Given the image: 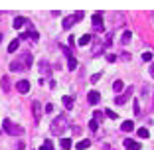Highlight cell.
<instances>
[{
  "label": "cell",
  "mask_w": 154,
  "mask_h": 150,
  "mask_svg": "<svg viewBox=\"0 0 154 150\" xmlns=\"http://www.w3.org/2000/svg\"><path fill=\"white\" fill-rule=\"evenodd\" d=\"M0 41H2V32H0Z\"/></svg>",
  "instance_id": "cell-37"
},
{
  "label": "cell",
  "mask_w": 154,
  "mask_h": 150,
  "mask_svg": "<svg viewBox=\"0 0 154 150\" xmlns=\"http://www.w3.org/2000/svg\"><path fill=\"white\" fill-rule=\"evenodd\" d=\"M121 130L122 132H132L134 130V123H132V121H125V123L121 124Z\"/></svg>",
  "instance_id": "cell-12"
},
{
  "label": "cell",
  "mask_w": 154,
  "mask_h": 150,
  "mask_svg": "<svg viewBox=\"0 0 154 150\" xmlns=\"http://www.w3.org/2000/svg\"><path fill=\"white\" fill-rule=\"evenodd\" d=\"M93 121L101 123V121H103V113H101V111H95V115H93Z\"/></svg>",
  "instance_id": "cell-27"
},
{
  "label": "cell",
  "mask_w": 154,
  "mask_h": 150,
  "mask_svg": "<svg viewBox=\"0 0 154 150\" xmlns=\"http://www.w3.org/2000/svg\"><path fill=\"white\" fill-rule=\"evenodd\" d=\"M0 87H2V91H4V93L10 91V77H8V75H2V79H0Z\"/></svg>",
  "instance_id": "cell-10"
},
{
  "label": "cell",
  "mask_w": 154,
  "mask_h": 150,
  "mask_svg": "<svg viewBox=\"0 0 154 150\" xmlns=\"http://www.w3.org/2000/svg\"><path fill=\"white\" fill-rule=\"evenodd\" d=\"M107 61H117V55L115 54H107Z\"/></svg>",
  "instance_id": "cell-33"
},
{
  "label": "cell",
  "mask_w": 154,
  "mask_h": 150,
  "mask_svg": "<svg viewBox=\"0 0 154 150\" xmlns=\"http://www.w3.org/2000/svg\"><path fill=\"white\" fill-rule=\"evenodd\" d=\"M16 89H18V93H28V91H30V81H26V79H22V81H18V85H16Z\"/></svg>",
  "instance_id": "cell-8"
},
{
  "label": "cell",
  "mask_w": 154,
  "mask_h": 150,
  "mask_svg": "<svg viewBox=\"0 0 154 150\" xmlns=\"http://www.w3.org/2000/svg\"><path fill=\"white\" fill-rule=\"evenodd\" d=\"M59 144H61V148H63V150H69V148H71V140H69V138H61V142H59Z\"/></svg>",
  "instance_id": "cell-24"
},
{
  "label": "cell",
  "mask_w": 154,
  "mask_h": 150,
  "mask_svg": "<svg viewBox=\"0 0 154 150\" xmlns=\"http://www.w3.org/2000/svg\"><path fill=\"white\" fill-rule=\"evenodd\" d=\"M69 127V118H67V115H57V117L51 121V124H50V132L54 134V136H59V134H63V130Z\"/></svg>",
  "instance_id": "cell-1"
},
{
  "label": "cell",
  "mask_w": 154,
  "mask_h": 150,
  "mask_svg": "<svg viewBox=\"0 0 154 150\" xmlns=\"http://www.w3.org/2000/svg\"><path fill=\"white\" fill-rule=\"evenodd\" d=\"M10 71H24V67L20 65V61H18V59L10 61Z\"/></svg>",
  "instance_id": "cell-14"
},
{
  "label": "cell",
  "mask_w": 154,
  "mask_h": 150,
  "mask_svg": "<svg viewBox=\"0 0 154 150\" xmlns=\"http://www.w3.org/2000/svg\"><path fill=\"white\" fill-rule=\"evenodd\" d=\"M99 79H101V75H99V73H97V75H93V77H91V83H97V81H99Z\"/></svg>",
  "instance_id": "cell-34"
},
{
  "label": "cell",
  "mask_w": 154,
  "mask_h": 150,
  "mask_svg": "<svg viewBox=\"0 0 154 150\" xmlns=\"http://www.w3.org/2000/svg\"><path fill=\"white\" fill-rule=\"evenodd\" d=\"M14 28H16V30H20V28L24 26V24H28V20L26 18H22V16H18V18H14Z\"/></svg>",
  "instance_id": "cell-13"
},
{
  "label": "cell",
  "mask_w": 154,
  "mask_h": 150,
  "mask_svg": "<svg viewBox=\"0 0 154 150\" xmlns=\"http://www.w3.org/2000/svg\"><path fill=\"white\" fill-rule=\"evenodd\" d=\"M61 103H63L65 109H71V107H73V97H63V99H61Z\"/></svg>",
  "instance_id": "cell-21"
},
{
  "label": "cell",
  "mask_w": 154,
  "mask_h": 150,
  "mask_svg": "<svg viewBox=\"0 0 154 150\" xmlns=\"http://www.w3.org/2000/svg\"><path fill=\"white\" fill-rule=\"evenodd\" d=\"M18 61H20V65H22L24 69H30V67H32L34 57H32V54H28V51H26V54H22V55L18 57Z\"/></svg>",
  "instance_id": "cell-4"
},
{
  "label": "cell",
  "mask_w": 154,
  "mask_h": 150,
  "mask_svg": "<svg viewBox=\"0 0 154 150\" xmlns=\"http://www.w3.org/2000/svg\"><path fill=\"white\" fill-rule=\"evenodd\" d=\"M136 134H138V138H148L150 136V132L146 130V128H138V130H136Z\"/></svg>",
  "instance_id": "cell-23"
},
{
  "label": "cell",
  "mask_w": 154,
  "mask_h": 150,
  "mask_svg": "<svg viewBox=\"0 0 154 150\" xmlns=\"http://www.w3.org/2000/svg\"><path fill=\"white\" fill-rule=\"evenodd\" d=\"M18 46H20V40L16 38V40H12V41H10V46H8V51H10V54H14V51L18 50Z\"/></svg>",
  "instance_id": "cell-17"
},
{
  "label": "cell",
  "mask_w": 154,
  "mask_h": 150,
  "mask_svg": "<svg viewBox=\"0 0 154 150\" xmlns=\"http://www.w3.org/2000/svg\"><path fill=\"white\" fill-rule=\"evenodd\" d=\"M121 57L122 59H131V54H127V51H125V54H121Z\"/></svg>",
  "instance_id": "cell-35"
},
{
  "label": "cell",
  "mask_w": 154,
  "mask_h": 150,
  "mask_svg": "<svg viewBox=\"0 0 154 150\" xmlns=\"http://www.w3.org/2000/svg\"><path fill=\"white\" fill-rule=\"evenodd\" d=\"M54 109H55V107H54V105H51V103H48V105H45V113H48V115H50V113H54Z\"/></svg>",
  "instance_id": "cell-31"
},
{
  "label": "cell",
  "mask_w": 154,
  "mask_h": 150,
  "mask_svg": "<svg viewBox=\"0 0 154 150\" xmlns=\"http://www.w3.org/2000/svg\"><path fill=\"white\" fill-rule=\"evenodd\" d=\"M91 41V34H85V36H81V40H79V46H87Z\"/></svg>",
  "instance_id": "cell-25"
},
{
  "label": "cell",
  "mask_w": 154,
  "mask_h": 150,
  "mask_svg": "<svg viewBox=\"0 0 154 150\" xmlns=\"http://www.w3.org/2000/svg\"><path fill=\"white\" fill-rule=\"evenodd\" d=\"M40 150H54V144H51V140H45L44 146H42Z\"/></svg>",
  "instance_id": "cell-26"
},
{
  "label": "cell",
  "mask_w": 154,
  "mask_h": 150,
  "mask_svg": "<svg viewBox=\"0 0 154 150\" xmlns=\"http://www.w3.org/2000/svg\"><path fill=\"white\" fill-rule=\"evenodd\" d=\"M131 38H132L131 30H125V34H122V38H121V44H122V46H127L128 41H131Z\"/></svg>",
  "instance_id": "cell-15"
},
{
  "label": "cell",
  "mask_w": 154,
  "mask_h": 150,
  "mask_svg": "<svg viewBox=\"0 0 154 150\" xmlns=\"http://www.w3.org/2000/svg\"><path fill=\"white\" fill-rule=\"evenodd\" d=\"M105 115H107L109 118H113V121L117 118V113H115V111H111V109H107V111H105Z\"/></svg>",
  "instance_id": "cell-29"
},
{
  "label": "cell",
  "mask_w": 154,
  "mask_h": 150,
  "mask_svg": "<svg viewBox=\"0 0 154 150\" xmlns=\"http://www.w3.org/2000/svg\"><path fill=\"white\" fill-rule=\"evenodd\" d=\"M67 67L71 69V71H73V69L77 67V59L73 57V55H67Z\"/></svg>",
  "instance_id": "cell-18"
},
{
  "label": "cell",
  "mask_w": 154,
  "mask_h": 150,
  "mask_svg": "<svg viewBox=\"0 0 154 150\" xmlns=\"http://www.w3.org/2000/svg\"><path fill=\"white\" fill-rule=\"evenodd\" d=\"M148 73H150V77H154V63L150 65V69H148Z\"/></svg>",
  "instance_id": "cell-36"
},
{
  "label": "cell",
  "mask_w": 154,
  "mask_h": 150,
  "mask_svg": "<svg viewBox=\"0 0 154 150\" xmlns=\"http://www.w3.org/2000/svg\"><path fill=\"white\" fill-rule=\"evenodd\" d=\"M89 146H91V140H79L75 144V148L77 150H85V148H89Z\"/></svg>",
  "instance_id": "cell-16"
},
{
  "label": "cell",
  "mask_w": 154,
  "mask_h": 150,
  "mask_svg": "<svg viewBox=\"0 0 154 150\" xmlns=\"http://www.w3.org/2000/svg\"><path fill=\"white\" fill-rule=\"evenodd\" d=\"M125 148H127V150H140V144H138L136 140L127 138V140H125Z\"/></svg>",
  "instance_id": "cell-9"
},
{
  "label": "cell",
  "mask_w": 154,
  "mask_h": 150,
  "mask_svg": "<svg viewBox=\"0 0 154 150\" xmlns=\"http://www.w3.org/2000/svg\"><path fill=\"white\" fill-rule=\"evenodd\" d=\"M132 111H134V115H140V105H138V101L132 103Z\"/></svg>",
  "instance_id": "cell-28"
},
{
  "label": "cell",
  "mask_w": 154,
  "mask_h": 150,
  "mask_svg": "<svg viewBox=\"0 0 154 150\" xmlns=\"http://www.w3.org/2000/svg\"><path fill=\"white\" fill-rule=\"evenodd\" d=\"M32 113H34L36 123H40V117H42V105H40V101H34V103H32Z\"/></svg>",
  "instance_id": "cell-6"
},
{
  "label": "cell",
  "mask_w": 154,
  "mask_h": 150,
  "mask_svg": "<svg viewBox=\"0 0 154 150\" xmlns=\"http://www.w3.org/2000/svg\"><path fill=\"white\" fill-rule=\"evenodd\" d=\"M97 127H99V123H97V121H91V123H89V128H91V130H97Z\"/></svg>",
  "instance_id": "cell-32"
},
{
  "label": "cell",
  "mask_w": 154,
  "mask_h": 150,
  "mask_svg": "<svg viewBox=\"0 0 154 150\" xmlns=\"http://www.w3.org/2000/svg\"><path fill=\"white\" fill-rule=\"evenodd\" d=\"M152 59V51H146V54H142V61H150Z\"/></svg>",
  "instance_id": "cell-30"
},
{
  "label": "cell",
  "mask_w": 154,
  "mask_h": 150,
  "mask_svg": "<svg viewBox=\"0 0 154 150\" xmlns=\"http://www.w3.org/2000/svg\"><path fill=\"white\" fill-rule=\"evenodd\" d=\"M122 89H125V85H122V81L121 79H117V81L113 83V91H117V93H121Z\"/></svg>",
  "instance_id": "cell-22"
},
{
  "label": "cell",
  "mask_w": 154,
  "mask_h": 150,
  "mask_svg": "<svg viewBox=\"0 0 154 150\" xmlns=\"http://www.w3.org/2000/svg\"><path fill=\"white\" fill-rule=\"evenodd\" d=\"M93 24L97 26L99 32H103V30H105V28H103V12H95V14H93Z\"/></svg>",
  "instance_id": "cell-5"
},
{
  "label": "cell",
  "mask_w": 154,
  "mask_h": 150,
  "mask_svg": "<svg viewBox=\"0 0 154 150\" xmlns=\"http://www.w3.org/2000/svg\"><path fill=\"white\" fill-rule=\"evenodd\" d=\"M99 101H101V95L97 91H89V93H87V103H89V105H97Z\"/></svg>",
  "instance_id": "cell-7"
},
{
  "label": "cell",
  "mask_w": 154,
  "mask_h": 150,
  "mask_svg": "<svg viewBox=\"0 0 154 150\" xmlns=\"http://www.w3.org/2000/svg\"><path fill=\"white\" fill-rule=\"evenodd\" d=\"M40 69H42V73H44L45 77H48V75H51V69L48 67V63H45V61H42V63H40Z\"/></svg>",
  "instance_id": "cell-20"
},
{
  "label": "cell",
  "mask_w": 154,
  "mask_h": 150,
  "mask_svg": "<svg viewBox=\"0 0 154 150\" xmlns=\"http://www.w3.org/2000/svg\"><path fill=\"white\" fill-rule=\"evenodd\" d=\"M113 38H115V32H109L107 36H105V44H103V46H105V47H109L111 44H113Z\"/></svg>",
  "instance_id": "cell-19"
},
{
  "label": "cell",
  "mask_w": 154,
  "mask_h": 150,
  "mask_svg": "<svg viewBox=\"0 0 154 150\" xmlns=\"http://www.w3.org/2000/svg\"><path fill=\"white\" fill-rule=\"evenodd\" d=\"M81 20H83V12H75V14H71V16H67V18L63 20V28L69 30L71 26H75V24L81 22Z\"/></svg>",
  "instance_id": "cell-3"
},
{
  "label": "cell",
  "mask_w": 154,
  "mask_h": 150,
  "mask_svg": "<svg viewBox=\"0 0 154 150\" xmlns=\"http://www.w3.org/2000/svg\"><path fill=\"white\" fill-rule=\"evenodd\" d=\"M131 91H132V87H128V91L125 93V95H119L117 99H115V103H117V105H125V103H127V99L131 97Z\"/></svg>",
  "instance_id": "cell-11"
},
{
  "label": "cell",
  "mask_w": 154,
  "mask_h": 150,
  "mask_svg": "<svg viewBox=\"0 0 154 150\" xmlns=\"http://www.w3.org/2000/svg\"><path fill=\"white\" fill-rule=\"evenodd\" d=\"M2 128H4L8 134H12V136H20V134H24V128L18 127V124H14L10 118H4V121H2Z\"/></svg>",
  "instance_id": "cell-2"
}]
</instances>
